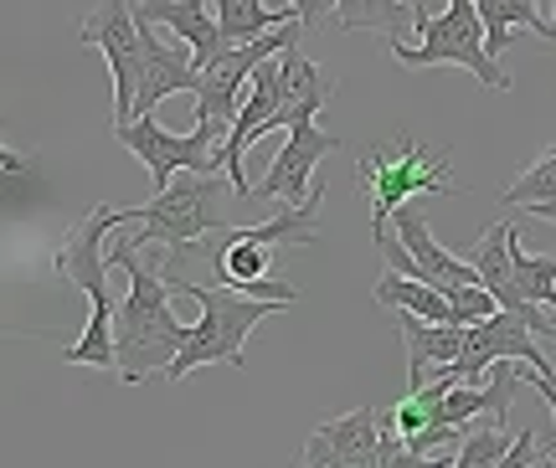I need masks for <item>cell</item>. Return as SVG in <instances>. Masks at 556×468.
<instances>
[{
    "label": "cell",
    "mask_w": 556,
    "mask_h": 468,
    "mask_svg": "<svg viewBox=\"0 0 556 468\" xmlns=\"http://www.w3.org/2000/svg\"><path fill=\"white\" fill-rule=\"evenodd\" d=\"M413 26H417V47H402L392 41V58L397 67H438V62H454L464 73H475L484 88H510L505 78V67L500 58H490V47H484V21H479V5L475 0H448V11L443 16H428L422 5H413Z\"/></svg>",
    "instance_id": "5"
},
{
    "label": "cell",
    "mask_w": 556,
    "mask_h": 468,
    "mask_svg": "<svg viewBox=\"0 0 556 468\" xmlns=\"http://www.w3.org/2000/svg\"><path fill=\"white\" fill-rule=\"evenodd\" d=\"M469 263L479 268V283L495 293L505 309H526L516 293V227L510 222H490L484 237H479V248L469 253Z\"/></svg>",
    "instance_id": "16"
},
{
    "label": "cell",
    "mask_w": 556,
    "mask_h": 468,
    "mask_svg": "<svg viewBox=\"0 0 556 468\" xmlns=\"http://www.w3.org/2000/svg\"><path fill=\"white\" fill-rule=\"evenodd\" d=\"M119 227H124V206H93V212L83 216L78 227L58 242V253H52V274L67 278V283H78L88 299L109 293V257H103V237L119 232Z\"/></svg>",
    "instance_id": "9"
},
{
    "label": "cell",
    "mask_w": 556,
    "mask_h": 468,
    "mask_svg": "<svg viewBox=\"0 0 556 468\" xmlns=\"http://www.w3.org/2000/svg\"><path fill=\"white\" fill-rule=\"evenodd\" d=\"M93 314H88V325L83 334L62 351L67 366H88V371H114L119 376V340H114V319H119V304H114V293H99V299H88Z\"/></svg>",
    "instance_id": "17"
},
{
    "label": "cell",
    "mask_w": 556,
    "mask_h": 468,
    "mask_svg": "<svg viewBox=\"0 0 556 468\" xmlns=\"http://www.w3.org/2000/svg\"><path fill=\"white\" fill-rule=\"evenodd\" d=\"M356 170L366 180V195H371V232L392 227V212L407 206L413 195H458L448 150H433V144H422L413 135L377 139L361 155Z\"/></svg>",
    "instance_id": "4"
},
{
    "label": "cell",
    "mask_w": 556,
    "mask_h": 468,
    "mask_svg": "<svg viewBox=\"0 0 556 468\" xmlns=\"http://www.w3.org/2000/svg\"><path fill=\"white\" fill-rule=\"evenodd\" d=\"M371 293H377V304H387V309H407V314H422V319H448V325H458L454 299L438 289V283H428V278H413V274L387 268Z\"/></svg>",
    "instance_id": "19"
},
{
    "label": "cell",
    "mask_w": 556,
    "mask_h": 468,
    "mask_svg": "<svg viewBox=\"0 0 556 468\" xmlns=\"http://www.w3.org/2000/svg\"><path fill=\"white\" fill-rule=\"evenodd\" d=\"M170 289L201 309L197 325L180 340V355L170 361V371H165L170 381H186V376L201 371V366H232V371H242V366H248L242 345H248L253 325H263L274 309H289V304H278V299H258V293L232 289V283H191L186 274L170 278Z\"/></svg>",
    "instance_id": "2"
},
{
    "label": "cell",
    "mask_w": 556,
    "mask_h": 468,
    "mask_svg": "<svg viewBox=\"0 0 556 468\" xmlns=\"http://www.w3.org/2000/svg\"><path fill=\"white\" fill-rule=\"evenodd\" d=\"M135 11H139V21L170 26V31L197 52V67L227 47V41H222V21L206 16V0H135Z\"/></svg>",
    "instance_id": "15"
},
{
    "label": "cell",
    "mask_w": 556,
    "mask_h": 468,
    "mask_svg": "<svg viewBox=\"0 0 556 468\" xmlns=\"http://www.w3.org/2000/svg\"><path fill=\"white\" fill-rule=\"evenodd\" d=\"M83 47H99L109 62V78H114V109L109 124L135 118V98H139V11L135 0H99L78 26Z\"/></svg>",
    "instance_id": "7"
},
{
    "label": "cell",
    "mask_w": 556,
    "mask_h": 468,
    "mask_svg": "<svg viewBox=\"0 0 556 468\" xmlns=\"http://www.w3.org/2000/svg\"><path fill=\"white\" fill-rule=\"evenodd\" d=\"M531 216H541V222H552L556 227V201H536V206H526Z\"/></svg>",
    "instance_id": "27"
},
{
    "label": "cell",
    "mask_w": 556,
    "mask_h": 468,
    "mask_svg": "<svg viewBox=\"0 0 556 468\" xmlns=\"http://www.w3.org/2000/svg\"><path fill=\"white\" fill-rule=\"evenodd\" d=\"M479 5V21H484V47L490 58H500L520 31H531L541 41H556V21H541L536 0H475Z\"/></svg>",
    "instance_id": "18"
},
{
    "label": "cell",
    "mask_w": 556,
    "mask_h": 468,
    "mask_svg": "<svg viewBox=\"0 0 556 468\" xmlns=\"http://www.w3.org/2000/svg\"><path fill=\"white\" fill-rule=\"evenodd\" d=\"M278 62H283V103H278V129H294V124H304V118L325 114V103L336 98L330 73H325L319 62L304 58V52H299V41H294V47H283V52H278Z\"/></svg>",
    "instance_id": "13"
},
{
    "label": "cell",
    "mask_w": 556,
    "mask_h": 468,
    "mask_svg": "<svg viewBox=\"0 0 556 468\" xmlns=\"http://www.w3.org/2000/svg\"><path fill=\"white\" fill-rule=\"evenodd\" d=\"M340 5V31H377V37L397 41L402 16L413 11V0H336Z\"/></svg>",
    "instance_id": "20"
},
{
    "label": "cell",
    "mask_w": 556,
    "mask_h": 468,
    "mask_svg": "<svg viewBox=\"0 0 556 468\" xmlns=\"http://www.w3.org/2000/svg\"><path fill=\"white\" fill-rule=\"evenodd\" d=\"M392 222H397V237L413 248L417 268H422V278H428V283H438L443 293H454L458 283H479L475 263H458L448 248H438V237L428 232V222H422V212H417V206H397V212H392Z\"/></svg>",
    "instance_id": "14"
},
{
    "label": "cell",
    "mask_w": 556,
    "mask_h": 468,
    "mask_svg": "<svg viewBox=\"0 0 556 468\" xmlns=\"http://www.w3.org/2000/svg\"><path fill=\"white\" fill-rule=\"evenodd\" d=\"M299 11L304 26H315V31H340V5L336 0H289Z\"/></svg>",
    "instance_id": "25"
},
{
    "label": "cell",
    "mask_w": 556,
    "mask_h": 468,
    "mask_svg": "<svg viewBox=\"0 0 556 468\" xmlns=\"http://www.w3.org/2000/svg\"><path fill=\"white\" fill-rule=\"evenodd\" d=\"M516 293H520V304H546L556 314V253L531 257L516 242Z\"/></svg>",
    "instance_id": "21"
},
{
    "label": "cell",
    "mask_w": 556,
    "mask_h": 468,
    "mask_svg": "<svg viewBox=\"0 0 556 468\" xmlns=\"http://www.w3.org/2000/svg\"><path fill=\"white\" fill-rule=\"evenodd\" d=\"M500 201L505 206H536V201H556V144H546V155L531 165V170H520L505 191H500Z\"/></svg>",
    "instance_id": "22"
},
{
    "label": "cell",
    "mask_w": 556,
    "mask_h": 468,
    "mask_svg": "<svg viewBox=\"0 0 556 468\" xmlns=\"http://www.w3.org/2000/svg\"><path fill=\"white\" fill-rule=\"evenodd\" d=\"M109 129L150 170V186L165 191L176 180V170H217V144H222L217 129H227V124L197 118L191 135H170L155 114H139V118H124V124H109Z\"/></svg>",
    "instance_id": "6"
},
{
    "label": "cell",
    "mask_w": 556,
    "mask_h": 468,
    "mask_svg": "<svg viewBox=\"0 0 556 468\" xmlns=\"http://www.w3.org/2000/svg\"><path fill=\"white\" fill-rule=\"evenodd\" d=\"M397 340L407 351V387H428V376L454 366L464 345H469V325H448V319H422V314L397 309Z\"/></svg>",
    "instance_id": "12"
},
{
    "label": "cell",
    "mask_w": 556,
    "mask_h": 468,
    "mask_svg": "<svg viewBox=\"0 0 556 468\" xmlns=\"http://www.w3.org/2000/svg\"><path fill=\"white\" fill-rule=\"evenodd\" d=\"M381 453V412L377 407H356L336 417V422H319L304 438V464L309 468H366L377 464Z\"/></svg>",
    "instance_id": "11"
},
{
    "label": "cell",
    "mask_w": 556,
    "mask_h": 468,
    "mask_svg": "<svg viewBox=\"0 0 556 468\" xmlns=\"http://www.w3.org/2000/svg\"><path fill=\"white\" fill-rule=\"evenodd\" d=\"M520 464H546L536 453V432H526V428H520V438L510 443V453H505V468H520Z\"/></svg>",
    "instance_id": "26"
},
{
    "label": "cell",
    "mask_w": 556,
    "mask_h": 468,
    "mask_svg": "<svg viewBox=\"0 0 556 468\" xmlns=\"http://www.w3.org/2000/svg\"><path fill=\"white\" fill-rule=\"evenodd\" d=\"M448 299H454V319H458V325H484L495 309H505V304H500L484 283H458Z\"/></svg>",
    "instance_id": "24"
},
{
    "label": "cell",
    "mask_w": 556,
    "mask_h": 468,
    "mask_svg": "<svg viewBox=\"0 0 556 468\" xmlns=\"http://www.w3.org/2000/svg\"><path fill=\"white\" fill-rule=\"evenodd\" d=\"M510 443H516V432L505 428V422H490V428L469 432L464 443H458V468H495L505 464V453H510Z\"/></svg>",
    "instance_id": "23"
},
{
    "label": "cell",
    "mask_w": 556,
    "mask_h": 468,
    "mask_svg": "<svg viewBox=\"0 0 556 468\" xmlns=\"http://www.w3.org/2000/svg\"><path fill=\"white\" fill-rule=\"evenodd\" d=\"M345 139L340 135H325L319 129V118H304V124H294L289 129V139H283V150H278L274 160H268V176H263L258 186V201H283V206H299V201H309L315 195V165L325 155H336Z\"/></svg>",
    "instance_id": "8"
},
{
    "label": "cell",
    "mask_w": 556,
    "mask_h": 468,
    "mask_svg": "<svg viewBox=\"0 0 556 468\" xmlns=\"http://www.w3.org/2000/svg\"><path fill=\"white\" fill-rule=\"evenodd\" d=\"M232 191L238 186H232L227 170H186V180H170L144 206H124V227H135V232H124L109 248V263H119L139 248H170L165 274H180L201 237L227 227V195Z\"/></svg>",
    "instance_id": "1"
},
{
    "label": "cell",
    "mask_w": 556,
    "mask_h": 468,
    "mask_svg": "<svg viewBox=\"0 0 556 468\" xmlns=\"http://www.w3.org/2000/svg\"><path fill=\"white\" fill-rule=\"evenodd\" d=\"M197 52L191 47H165L155 37V21H139V98H135V118L155 114L165 98L176 93H197Z\"/></svg>",
    "instance_id": "10"
},
{
    "label": "cell",
    "mask_w": 556,
    "mask_h": 468,
    "mask_svg": "<svg viewBox=\"0 0 556 468\" xmlns=\"http://www.w3.org/2000/svg\"><path fill=\"white\" fill-rule=\"evenodd\" d=\"M119 268L129 274V299L119 304V319H114V340H119V381L139 387L155 371H170V361L180 355V340H186V325L170 314V278H165V263H144L139 253L119 257Z\"/></svg>",
    "instance_id": "3"
}]
</instances>
